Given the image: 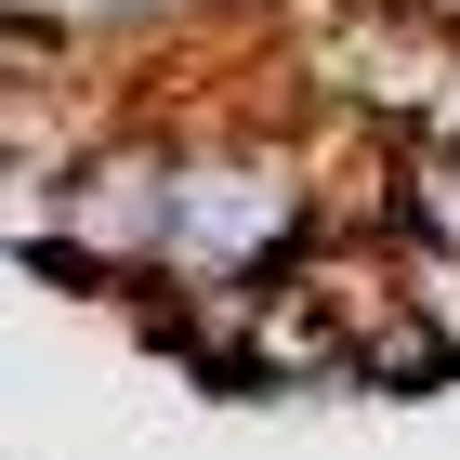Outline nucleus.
I'll return each instance as SVG.
<instances>
[{"label": "nucleus", "mask_w": 460, "mask_h": 460, "mask_svg": "<svg viewBox=\"0 0 460 460\" xmlns=\"http://www.w3.org/2000/svg\"><path fill=\"white\" fill-rule=\"evenodd\" d=\"M277 250H303V172L289 158H172V263L250 277Z\"/></svg>", "instance_id": "f257e3e1"}]
</instances>
